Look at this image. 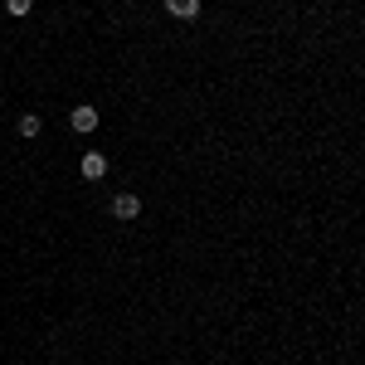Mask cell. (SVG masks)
Instances as JSON below:
<instances>
[{"label":"cell","mask_w":365,"mask_h":365,"mask_svg":"<svg viewBox=\"0 0 365 365\" xmlns=\"http://www.w3.org/2000/svg\"><path fill=\"white\" fill-rule=\"evenodd\" d=\"M88 175V180H103V175H108V156H103V151H88L83 156V166H78Z\"/></svg>","instance_id":"1"},{"label":"cell","mask_w":365,"mask_h":365,"mask_svg":"<svg viewBox=\"0 0 365 365\" xmlns=\"http://www.w3.org/2000/svg\"><path fill=\"white\" fill-rule=\"evenodd\" d=\"M113 215H117V220H137V215H141V200L137 195H117L113 200Z\"/></svg>","instance_id":"2"},{"label":"cell","mask_w":365,"mask_h":365,"mask_svg":"<svg viewBox=\"0 0 365 365\" xmlns=\"http://www.w3.org/2000/svg\"><path fill=\"white\" fill-rule=\"evenodd\" d=\"M68 122H73V132H93L98 127V108H73Z\"/></svg>","instance_id":"3"},{"label":"cell","mask_w":365,"mask_h":365,"mask_svg":"<svg viewBox=\"0 0 365 365\" xmlns=\"http://www.w3.org/2000/svg\"><path fill=\"white\" fill-rule=\"evenodd\" d=\"M166 10L175 15V20H195V15H200V0H166Z\"/></svg>","instance_id":"4"},{"label":"cell","mask_w":365,"mask_h":365,"mask_svg":"<svg viewBox=\"0 0 365 365\" xmlns=\"http://www.w3.org/2000/svg\"><path fill=\"white\" fill-rule=\"evenodd\" d=\"M15 127H20V137H39V127H44V122H39L34 113H25L20 122H15Z\"/></svg>","instance_id":"5"},{"label":"cell","mask_w":365,"mask_h":365,"mask_svg":"<svg viewBox=\"0 0 365 365\" xmlns=\"http://www.w3.org/2000/svg\"><path fill=\"white\" fill-rule=\"evenodd\" d=\"M5 5H10V15H29L34 10V0H5Z\"/></svg>","instance_id":"6"}]
</instances>
